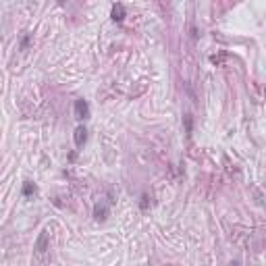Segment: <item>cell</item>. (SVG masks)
Returning <instances> with one entry per match:
<instances>
[{"label": "cell", "instance_id": "cell-1", "mask_svg": "<svg viewBox=\"0 0 266 266\" xmlns=\"http://www.w3.org/2000/svg\"><path fill=\"white\" fill-rule=\"evenodd\" d=\"M108 214H110V202H104V200H100L98 204L94 206V219L98 221V222H104L108 219Z\"/></svg>", "mask_w": 266, "mask_h": 266}, {"label": "cell", "instance_id": "cell-2", "mask_svg": "<svg viewBox=\"0 0 266 266\" xmlns=\"http://www.w3.org/2000/svg\"><path fill=\"white\" fill-rule=\"evenodd\" d=\"M75 118L77 121H86V118H89V104L88 100H83V98H79V100H75Z\"/></svg>", "mask_w": 266, "mask_h": 266}, {"label": "cell", "instance_id": "cell-3", "mask_svg": "<svg viewBox=\"0 0 266 266\" xmlns=\"http://www.w3.org/2000/svg\"><path fill=\"white\" fill-rule=\"evenodd\" d=\"M73 139H75V146H77V148H83V146H86V142H88V129L83 127V125H79V127L75 129Z\"/></svg>", "mask_w": 266, "mask_h": 266}, {"label": "cell", "instance_id": "cell-4", "mask_svg": "<svg viewBox=\"0 0 266 266\" xmlns=\"http://www.w3.org/2000/svg\"><path fill=\"white\" fill-rule=\"evenodd\" d=\"M110 19H113L115 23H123V19H125V6H123L121 2L113 4V11H110Z\"/></svg>", "mask_w": 266, "mask_h": 266}, {"label": "cell", "instance_id": "cell-5", "mask_svg": "<svg viewBox=\"0 0 266 266\" xmlns=\"http://www.w3.org/2000/svg\"><path fill=\"white\" fill-rule=\"evenodd\" d=\"M38 193V187H36V183H33V181H25L23 183V198H33V195Z\"/></svg>", "mask_w": 266, "mask_h": 266}, {"label": "cell", "instance_id": "cell-6", "mask_svg": "<svg viewBox=\"0 0 266 266\" xmlns=\"http://www.w3.org/2000/svg\"><path fill=\"white\" fill-rule=\"evenodd\" d=\"M46 246H48V231H42L40 239H38V243H36V254H44Z\"/></svg>", "mask_w": 266, "mask_h": 266}, {"label": "cell", "instance_id": "cell-7", "mask_svg": "<svg viewBox=\"0 0 266 266\" xmlns=\"http://www.w3.org/2000/svg\"><path fill=\"white\" fill-rule=\"evenodd\" d=\"M185 129H187V135L192 133V115H185Z\"/></svg>", "mask_w": 266, "mask_h": 266}, {"label": "cell", "instance_id": "cell-8", "mask_svg": "<svg viewBox=\"0 0 266 266\" xmlns=\"http://www.w3.org/2000/svg\"><path fill=\"white\" fill-rule=\"evenodd\" d=\"M139 206H142V210H146V208H148V195H142V202H139Z\"/></svg>", "mask_w": 266, "mask_h": 266}, {"label": "cell", "instance_id": "cell-9", "mask_svg": "<svg viewBox=\"0 0 266 266\" xmlns=\"http://www.w3.org/2000/svg\"><path fill=\"white\" fill-rule=\"evenodd\" d=\"M27 44H30V36H25L23 40H21V48H27Z\"/></svg>", "mask_w": 266, "mask_h": 266}, {"label": "cell", "instance_id": "cell-10", "mask_svg": "<svg viewBox=\"0 0 266 266\" xmlns=\"http://www.w3.org/2000/svg\"><path fill=\"white\" fill-rule=\"evenodd\" d=\"M231 266H239V264H237V262H233V264H231Z\"/></svg>", "mask_w": 266, "mask_h": 266}]
</instances>
